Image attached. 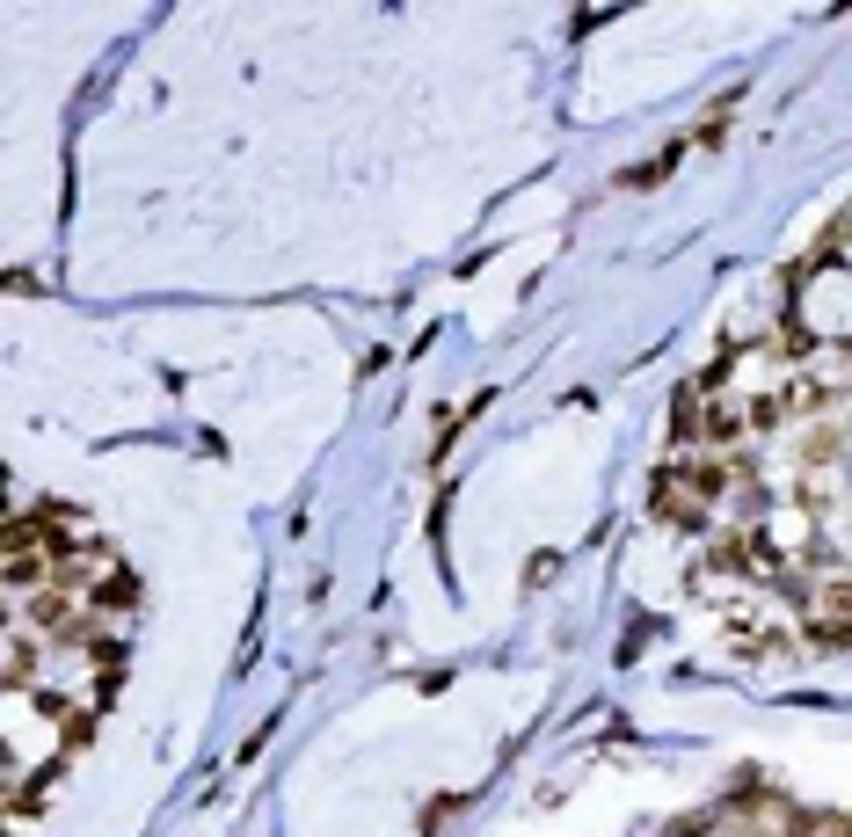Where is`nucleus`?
Masks as SVG:
<instances>
[{
    "label": "nucleus",
    "instance_id": "obj_12",
    "mask_svg": "<svg viewBox=\"0 0 852 837\" xmlns=\"http://www.w3.org/2000/svg\"><path fill=\"white\" fill-rule=\"evenodd\" d=\"M714 830V816H678V823H671V837H707Z\"/></svg>",
    "mask_w": 852,
    "mask_h": 837
},
{
    "label": "nucleus",
    "instance_id": "obj_11",
    "mask_svg": "<svg viewBox=\"0 0 852 837\" xmlns=\"http://www.w3.org/2000/svg\"><path fill=\"white\" fill-rule=\"evenodd\" d=\"M87 735H95V707H73L66 714V751H87Z\"/></svg>",
    "mask_w": 852,
    "mask_h": 837
},
{
    "label": "nucleus",
    "instance_id": "obj_3",
    "mask_svg": "<svg viewBox=\"0 0 852 837\" xmlns=\"http://www.w3.org/2000/svg\"><path fill=\"white\" fill-rule=\"evenodd\" d=\"M30 684H37V641L8 634V692H30Z\"/></svg>",
    "mask_w": 852,
    "mask_h": 837
},
{
    "label": "nucleus",
    "instance_id": "obj_14",
    "mask_svg": "<svg viewBox=\"0 0 852 837\" xmlns=\"http://www.w3.org/2000/svg\"><path fill=\"white\" fill-rule=\"evenodd\" d=\"M817 837H852V816H817Z\"/></svg>",
    "mask_w": 852,
    "mask_h": 837
},
{
    "label": "nucleus",
    "instance_id": "obj_7",
    "mask_svg": "<svg viewBox=\"0 0 852 837\" xmlns=\"http://www.w3.org/2000/svg\"><path fill=\"white\" fill-rule=\"evenodd\" d=\"M838 459V430H809L801 437V467H831Z\"/></svg>",
    "mask_w": 852,
    "mask_h": 837
},
{
    "label": "nucleus",
    "instance_id": "obj_10",
    "mask_svg": "<svg viewBox=\"0 0 852 837\" xmlns=\"http://www.w3.org/2000/svg\"><path fill=\"white\" fill-rule=\"evenodd\" d=\"M721 481H729L721 467H685V489H693L699 503H707V495H721Z\"/></svg>",
    "mask_w": 852,
    "mask_h": 837
},
{
    "label": "nucleus",
    "instance_id": "obj_2",
    "mask_svg": "<svg viewBox=\"0 0 852 837\" xmlns=\"http://www.w3.org/2000/svg\"><path fill=\"white\" fill-rule=\"evenodd\" d=\"M699 510H707V503L685 489V473H663V481H656V517L663 524H699Z\"/></svg>",
    "mask_w": 852,
    "mask_h": 837
},
{
    "label": "nucleus",
    "instance_id": "obj_1",
    "mask_svg": "<svg viewBox=\"0 0 852 837\" xmlns=\"http://www.w3.org/2000/svg\"><path fill=\"white\" fill-rule=\"evenodd\" d=\"M707 561L721 576H780V546H772L766 532H721V540L707 546Z\"/></svg>",
    "mask_w": 852,
    "mask_h": 837
},
{
    "label": "nucleus",
    "instance_id": "obj_13",
    "mask_svg": "<svg viewBox=\"0 0 852 837\" xmlns=\"http://www.w3.org/2000/svg\"><path fill=\"white\" fill-rule=\"evenodd\" d=\"M780 349H787V357H801V349H809V328H794V321H787V328H780Z\"/></svg>",
    "mask_w": 852,
    "mask_h": 837
},
{
    "label": "nucleus",
    "instance_id": "obj_4",
    "mask_svg": "<svg viewBox=\"0 0 852 837\" xmlns=\"http://www.w3.org/2000/svg\"><path fill=\"white\" fill-rule=\"evenodd\" d=\"M699 430H707V416H699V401H693V394H678V401H671V437H678V444H693Z\"/></svg>",
    "mask_w": 852,
    "mask_h": 837
},
{
    "label": "nucleus",
    "instance_id": "obj_6",
    "mask_svg": "<svg viewBox=\"0 0 852 837\" xmlns=\"http://www.w3.org/2000/svg\"><path fill=\"white\" fill-rule=\"evenodd\" d=\"M831 401H838L831 379H794L787 386V408H831Z\"/></svg>",
    "mask_w": 852,
    "mask_h": 837
},
{
    "label": "nucleus",
    "instance_id": "obj_8",
    "mask_svg": "<svg viewBox=\"0 0 852 837\" xmlns=\"http://www.w3.org/2000/svg\"><path fill=\"white\" fill-rule=\"evenodd\" d=\"M744 430H750V422L736 416V408H714V416H707V437H714V444H736Z\"/></svg>",
    "mask_w": 852,
    "mask_h": 837
},
{
    "label": "nucleus",
    "instance_id": "obj_5",
    "mask_svg": "<svg viewBox=\"0 0 852 837\" xmlns=\"http://www.w3.org/2000/svg\"><path fill=\"white\" fill-rule=\"evenodd\" d=\"M817 611H823V627H845L852 634V583H831V590L817 597Z\"/></svg>",
    "mask_w": 852,
    "mask_h": 837
},
{
    "label": "nucleus",
    "instance_id": "obj_9",
    "mask_svg": "<svg viewBox=\"0 0 852 837\" xmlns=\"http://www.w3.org/2000/svg\"><path fill=\"white\" fill-rule=\"evenodd\" d=\"M780 416H787V394H766V401H750V408H744V422H750V430H772Z\"/></svg>",
    "mask_w": 852,
    "mask_h": 837
}]
</instances>
